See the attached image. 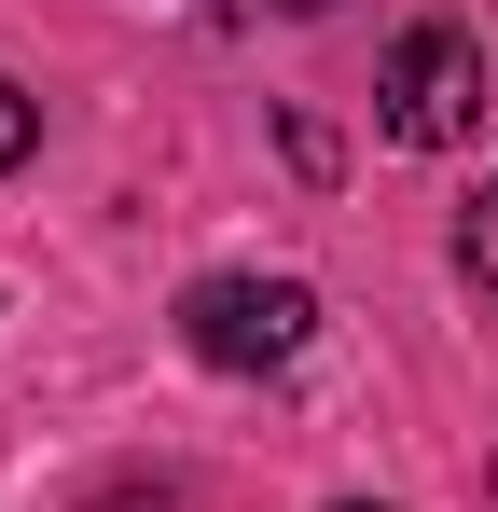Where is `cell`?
<instances>
[{
    "mask_svg": "<svg viewBox=\"0 0 498 512\" xmlns=\"http://www.w3.org/2000/svg\"><path fill=\"white\" fill-rule=\"evenodd\" d=\"M457 263H471V277H485V291H498V180H485V194H471V208H457Z\"/></svg>",
    "mask_w": 498,
    "mask_h": 512,
    "instance_id": "3",
    "label": "cell"
},
{
    "mask_svg": "<svg viewBox=\"0 0 498 512\" xmlns=\"http://www.w3.org/2000/svg\"><path fill=\"white\" fill-rule=\"evenodd\" d=\"M374 97H388V139H402V153H443V139L485 111V56H471L457 28H415L402 56H388V84H374Z\"/></svg>",
    "mask_w": 498,
    "mask_h": 512,
    "instance_id": "2",
    "label": "cell"
},
{
    "mask_svg": "<svg viewBox=\"0 0 498 512\" xmlns=\"http://www.w3.org/2000/svg\"><path fill=\"white\" fill-rule=\"evenodd\" d=\"M277 14H319V0H277Z\"/></svg>",
    "mask_w": 498,
    "mask_h": 512,
    "instance_id": "6",
    "label": "cell"
},
{
    "mask_svg": "<svg viewBox=\"0 0 498 512\" xmlns=\"http://www.w3.org/2000/svg\"><path fill=\"white\" fill-rule=\"evenodd\" d=\"M346 512H374V499H346Z\"/></svg>",
    "mask_w": 498,
    "mask_h": 512,
    "instance_id": "7",
    "label": "cell"
},
{
    "mask_svg": "<svg viewBox=\"0 0 498 512\" xmlns=\"http://www.w3.org/2000/svg\"><path fill=\"white\" fill-rule=\"evenodd\" d=\"M97 512H180V499H97Z\"/></svg>",
    "mask_w": 498,
    "mask_h": 512,
    "instance_id": "5",
    "label": "cell"
},
{
    "mask_svg": "<svg viewBox=\"0 0 498 512\" xmlns=\"http://www.w3.org/2000/svg\"><path fill=\"white\" fill-rule=\"evenodd\" d=\"M180 333H194V360H222V374H277V360H305V333H319V291L305 277H194L180 291Z\"/></svg>",
    "mask_w": 498,
    "mask_h": 512,
    "instance_id": "1",
    "label": "cell"
},
{
    "mask_svg": "<svg viewBox=\"0 0 498 512\" xmlns=\"http://www.w3.org/2000/svg\"><path fill=\"white\" fill-rule=\"evenodd\" d=\"M28 139H42V97L0 70V167H28Z\"/></svg>",
    "mask_w": 498,
    "mask_h": 512,
    "instance_id": "4",
    "label": "cell"
}]
</instances>
